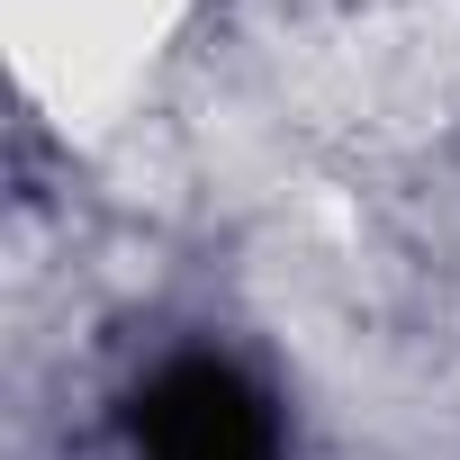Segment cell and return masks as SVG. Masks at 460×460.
<instances>
[{
  "mask_svg": "<svg viewBox=\"0 0 460 460\" xmlns=\"http://www.w3.org/2000/svg\"><path fill=\"white\" fill-rule=\"evenodd\" d=\"M136 451L145 460H271V415L244 370L226 361H172L136 388Z\"/></svg>",
  "mask_w": 460,
  "mask_h": 460,
  "instance_id": "6da1fadb",
  "label": "cell"
}]
</instances>
